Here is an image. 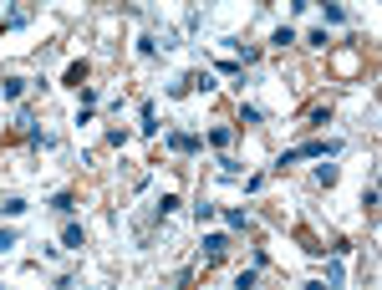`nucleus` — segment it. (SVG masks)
<instances>
[{
  "instance_id": "nucleus-1",
  "label": "nucleus",
  "mask_w": 382,
  "mask_h": 290,
  "mask_svg": "<svg viewBox=\"0 0 382 290\" xmlns=\"http://www.w3.org/2000/svg\"><path fill=\"white\" fill-rule=\"evenodd\" d=\"M224 250H229V239H224V234H209V239H204V260H209V265H219Z\"/></svg>"
},
{
  "instance_id": "nucleus-3",
  "label": "nucleus",
  "mask_w": 382,
  "mask_h": 290,
  "mask_svg": "<svg viewBox=\"0 0 382 290\" xmlns=\"http://www.w3.org/2000/svg\"><path fill=\"white\" fill-rule=\"evenodd\" d=\"M209 143H215V148H229V143H235V127H215V132H209Z\"/></svg>"
},
{
  "instance_id": "nucleus-2",
  "label": "nucleus",
  "mask_w": 382,
  "mask_h": 290,
  "mask_svg": "<svg viewBox=\"0 0 382 290\" xmlns=\"http://www.w3.org/2000/svg\"><path fill=\"white\" fill-rule=\"evenodd\" d=\"M82 239H87V234H82V225H67V229H61V244H67V250H82Z\"/></svg>"
},
{
  "instance_id": "nucleus-11",
  "label": "nucleus",
  "mask_w": 382,
  "mask_h": 290,
  "mask_svg": "<svg viewBox=\"0 0 382 290\" xmlns=\"http://www.w3.org/2000/svg\"><path fill=\"white\" fill-rule=\"evenodd\" d=\"M15 244V229H0V250H11Z\"/></svg>"
},
{
  "instance_id": "nucleus-8",
  "label": "nucleus",
  "mask_w": 382,
  "mask_h": 290,
  "mask_svg": "<svg viewBox=\"0 0 382 290\" xmlns=\"http://www.w3.org/2000/svg\"><path fill=\"white\" fill-rule=\"evenodd\" d=\"M331 122V107H311V127H326Z\"/></svg>"
},
{
  "instance_id": "nucleus-5",
  "label": "nucleus",
  "mask_w": 382,
  "mask_h": 290,
  "mask_svg": "<svg viewBox=\"0 0 382 290\" xmlns=\"http://www.w3.org/2000/svg\"><path fill=\"white\" fill-rule=\"evenodd\" d=\"M168 143H174V148H179V153H194V148H199V143H194V138H184V132H168Z\"/></svg>"
},
{
  "instance_id": "nucleus-6",
  "label": "nucleus",
  "mask_w": 382,
  "mask_h": 290,
  "mask_svg": "<svg viewBox=\"0 0 382 290\" xmlns=\"http://www.w3.org/2000/svg\"><path fill=\"white\" fill-rule=\"evenodd\" d=\"M316 184L331 189V184H336V168H331V163H321V168H316Z\"/></svg>"
},
{
  "instance_id": "nucleus-9",
  "label": "nucleus",
  "mask_w": 382,
  "mask_h": 290,
  "mask_svg": "<svg viewBox=\"0 0 382 290\" xmlns=\"http://www.w3.org/2000/svg\"><path fill=\"white\" fill-rule=\"evenodd\" d=\"M194 219H199V225H209V219H215V204H204V198H199V204H194Z\"/></svg>"
},
{
  "instance_id": "nucleus-7",
  "label": "nucleus",
  "mask_w": 382,
  "mask_h": 290,
  "mask_svg": "<svg viewBox=\"0 0 382 290\" xmlns=\"http://www.w3.org/2000/svg\"><path fill=\"white\" fill-rule=\"evenodd\" d=\"M235 56H240L235 66H245V61H260V46H235Z\"/></svg>"
},
{
  "instance_id": "nucleus-10",
  "label": "nucleus",
  "mask_w": 382,
  "mask_h": 290,
  "mask_svg": "<svg viewBox=\"0 0 382 290\" xmlns=\"http://www.w3.org/2000/svg\"><path fill=\"white\" fill-rule=\"evenodd\" d=\"M235 290H255V270H240V280H235Z\"/></svg>"
},
{
  "instance_id": "nucleus-4",
  "label": "nucleus",
  "mask_w": 382,
  "mask_h": 290,
  "mask_svg": "<svg viewBox=\"0 0 382 290\" xmlns=\"http://www.w3.org/2000/svg\"><path fill=\"white\" fill-rule=\"evenodd\" d=\"M224 225H229V229H245V225H250V214H245V209H229V214H224Z\"/></svg>"
}]
</instances>
